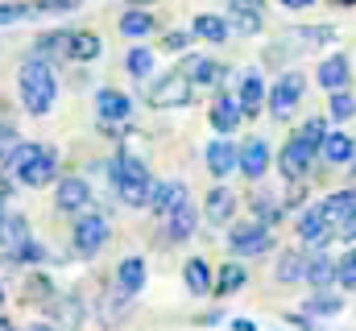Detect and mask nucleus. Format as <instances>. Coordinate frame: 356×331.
<instances>
[{
  "label": "nucleus",
  "instance_id": "nucleus-1",
  "mask_svg": "<svg viewBox=\"0 0 356 331\" xmlns=\"http://www.w3.org/2000/svg\"><path fill=\"white\" fill-rule=\"evenodd\" d=\"M21 99H25V112L29 116H46L58 99V79H54V67L38 63V58H25L21 67Z\"/></svg>",
  "mask_w": 356,
  "mask_h": 331
},
{
  "label": "nucleus",
  "instance_id": "nucleus-2",
  "mask_svg": "<svg viewBox=\"0 0 356 331\" xmlns=\"http://www.w3.org/2000/svg\"><path fill=\"white\" fill-rule=\"evenodd\" d=\"M4 170H13L17 182H25V186H46V182L58 178V158H54V150H46V145H25V141H21Z\"/></svg>",
  "mask_w": 356,
  "mask_h": 331
},
{
  "label": "nucleus",
  "instance_id": "nucleus-3",
  "mask_svg": "<svg viewBox=\"0 0 356 331\" xmlns=\"http://www.w3.org/2000/svg\"><path fill=\"white\" fill-rule=\"evenodd\" d=\"M112 182H116L120 203H129V207H145V203H149L154 178H149L145 162H137V158H116V162H112Z\"/></svg>",
  "mask_w": 356,
  "mask_h": 331
},
{
  "label": "nucleus",
  "instance_id": "nucleus-4",
  "mask_svg": "<svg viewBox=\"0 0 356 331\" xmlns=\"http://www.w3.org/2000/svg\"><path fill=\"white\" fill-rule=\"evenodd\" d=\"M302 87H307V79H302L298 71H286L282 79L273 83V91H269V112H273L277 120H286V116L298 108V99H302Z\"/></svg>",
  "mask_w": 356,
  "mask_h": 331
},
{
  "label": "nucleus",
  "instance_id": "nucleus-5",
  "mask_svg": "<svg viewBox=\"0 0 356 331\" xmlns=\"http://www.w3.org/2000/svg\"><path fill=\"white\" fill-rule=\"evenodd\" d=\"M228 248L241 252V257H257V252H269L273 248V232L266 224H241L228 232Z\"/></svg>",
  "mask_w": 356,
  "mask_h": 331
},
{
  "label": "nucleus",
  "instance_id": "nucleus-6",
  "mask_svg": "<svg viewBox=\"0 0 356 331\" xmlns=\"http://www.w3.org/2000/svg\"><path fill=\"white\" fill-rule=\"evenodd\" d=\"M149 104L154 108H182V104H191V83L182 71H170L166 79H158L149 87Z\"/></svg>",
  "mask_w": 356,
  "mask_h": 331
},
{
  "label": "nucleus",
  "instance_id": "nucleus-7",
  "mask_svg": "<svg viewBox=\"0 0 356 331\" xmlns=\"http://www.w3.org/2000/svg\"><path fill=\"white\" fill-rule=\"evenodd\" d=\"M71 245H75V252H83V257H95L99 248L108 245V220L104 216H83L75 224V232H71Z\"/></svg>",
  "mask_w": 356,
  "mask_h": 331
},
{
  "label": "nucleus",
  "instance_id": "nucleus-8",
  "mask_svg": "<svg viewBox=\"0 0 356 331\" xmlns=\"http://www.w3.org/2000/svg\"><path fill=\"white\" fill-rule=\"evenodd\" d=\"M319 216L332 224V232H340L344 224H353L356 220V191H336V195H327V199L319 203Z\"/></svg>",
  "mask_w": 356,
  "mask_h": 331
},
{
  "label": "nucleus",
  "instance_id": "nucleus-9",
  "mask_svg": "<svg viewBox=\"0 0 356 331\" xmlns=\"http://www.w3.org/2000/svg\"><path fill=\"white\" fill-rule=\"evenodd\" d=\"M50 315H54V331H83V298L79 294H58L54 302H50Z\"/></svg>",
  "mask_w": 356,
  "mask_h": 331
},
{
  "label": "nucleus",
  "instance_id": "nucleus-10",
  "mask_svg": "<svg viewBox=\"0 0 356 331\" xmlns=\"http://www.w3.org/2000/svg\"><path fill=\"white\" fill-rule=\"evenodd\" d=\"M236 170H241L245 178H261L269 170V145L261 137H253L245 150H236Z\"/></svg>",
  "mask_w": 356,
  "mask_h": 331
},
{
  "label": "nucleus",
  "instance_id": "nucleus-11",
  "mask_svg": "<svg viewBox=\"0 0 356 331\" xmlns=\"http://www.w3.org/2000/svg\"><path fill=\"white\" fill-rule=\"evenodd\" d=\"M29 241V224H25V216H17V211H4L0 216V252H17V248Z\"/></svg>",
  "mask_w": 356,
  "mask_h": 331
},
{
  "label": "nucleus",
  "instance_id": "nucleus-12",
  "mask_svg": "<svg viewBox=\"0 0 356 331\" xmlns=\"http://www.w3.org/2000/svg\"><path fill=\"white\" fill-rule=\"evenodd\" d=\"M95 112H99V120H124L133 112V99L124 91H116V87H104L95 95Z\"/></svg>",
  "mask_w": 356,
  "mask_h": 331
},
{
  "label": "nucleus",
  "instance_id": "nucleus-13",
  "mask_svg": "<svg viewBox=\"0 0 356 331\" xmlns=\"http://www.w3.org/2000/svg\"><path fill=\"white\" fill-rule=\"evenodd\" d=\"M186 203V186L182 182H154V191H149V207L158 211V216H170L175 207Z\"/></svg>",
  "mask_w": 356,
  "mask_h": 331
},
{
  "label": "nucleus",
  "instance_id": "nucleus-14",
  "mask_svg": "<svg viewBox=\"0 0 356 331\" xmlns=\"http://www.w3.org/2000/svg\"><path fill=\"white\" fill-rule=\"evenodd\" d=\"M91 203V186L83 178H63L58 182V211H83Z\"/></svg>",
  "mask_w": 356,
  "mask_h": 331
},
{
  "label": "nucleus",
  "instance_id": "nucleus-15",
  "mask_svg": "<svg viewBox=\"0 0 356 331\" xmlns=\"http://www.w3.org/2000/svg\"><path fill=\"white\" fill-rule=\"evenodd\" d=\"M336 232H332V224L319 216V207H311V211H302V220H298V241L302 245H323V241H332Z\"/></svg>",
  "mask_w": 356,
  "mask_h": 331
},
{
  "label": "nucleus",
  "instance_id": "nucleus-16",
  "mask_svg": "<svg viewBox=\"0 0 356 331\" xmlns=\"http://www.w3.org/2000/svg\"><path fill=\"white\" fill-rule=\"evenodd\" d=\"M116 282H120V294H141V286H145V261L141 257H124L120 265H116Z\"/></svg>",
  "mask_w": 356,
  "mask_h": 331
},
{
  "label": "nucleus",
  "instance_id": "nucleus-17",
  "mask_svg": "<svg viewBox=\"0 0 356 331\" xmlns=\"http://www.w3.org/2000/svg\"><path fill=\"white\" fill-rule=\"evenodd\" d=\"M104 54V46H99V38L88 33V29H75L71 38H67V58L71 63H91V58H99Z\"/></svg>",
  "mask_w": 356,
  "mask_h": 331
},
{
  "label": "nucleus",
  "instance_id": "nucleus-18",
  "mask_svg": "<svg viewBox=\"0 0 356 331\" xmlns=\"http://www.w3.org/2000/svg\"><path fill=\"white\" fill-rule=\"evenodd\" d=\"M311 162H315V154L302 141H286V150H282V174L286 178H302L311 170Z\"/></svg>",
  "mask_w": 356,
  "mask_h": 331
},
{
  "label": "nucleus",
  "instance_id": "nucleus-19",
  "mask_svg": "<svg viewBox=\"0 0 356 331\" xmlns=\"http://www.w3.org/2000/svg\"><path fill=\"white\" fill-rule=\"evenodd\" d=\"M67 38H71V33H42L29 58H38V63H46V67H50V63H67Z\"/></svg>",
  "mask_w": 356,
  "mask_h": 331
},
{
  "label": "nucleus",
  "instance_id": "nucleus-20",
  "mask_svg": "<svg viewBox=\"0 0 356 331\" xmlns=\"http://www.w3.org/2000/svg\"><path fill=\"white\" fill-rule=\"evenodd\" d=\"M236 124H241L236 99L232 95H216V104H211V129L216 133H236Z\"/></svg>",
  "mask_w": 356,
  "mask_h": 331
},
{
  "label": "nucleus",
  "instance_id": "nucleus-21",
  "mask_svg": "<svg viewBox=\"0 0 356 331\" xmlns=\"http://www.w3.org/2000/svg\"><path fill=\"white\" fill-rule=\"evenodd\" d=\"M232 211H236V195L224 191V186H216V191L207 195V203H203V216H207L211 224H228Z\"/></svg>",
  "mask_w": 356,
  "mask_h": 331
},
{
  "label": "nucleus",
  "instance_id": "nucleus-22",
  "mask_svg": "<svg viewBox=\"0 0 356 331\" xmlns=\"http://www.w3.org/2000/svg\"><path fill=\"white\" fill-rule=\"evenodd\" d=\"M207 170H211L216 178L232 174V170H236V145H232V141H224V137H220V141H211V145H207Z\"/></svg>",
  "mask_w": 356,
  "mask_h": 331
},
{
  "label": "nucleus",
  "instance_id": "nucleus-23",
  "mask_svg": "<svg viewBox=\"0 0 356 331\" xmlns=\"http://www.w3.org/2000/svg\"><path fill=\"white\" fill-rule=\"evenodd\" d=\"M195 224H199V216H195L191 203H182V207H175V211L166 216V232H170V241H191V236H195Z\"/></svg>",
  "mask_w": 356,
  "mask_h": 331
},
{
  "label": "nucleus",
  "instance_id": "nucleus-24",
  "mask_svg": "<svg viewBox=\"0 0 356 331\" xmlns=\"http://www.w3.org/2000/svg\"><path fill=\"white\" fill-rule=\"evenodd\" d=\"M261 104H266V83H261V75H245V83H241V116H257L261 112Z\"/></svg>",
  "mask_w": 356,
  "mask_h": 331
},
{
  "label": "nucleus",
  "instance_id": "nucleus-25",
  "mask_svg": "<svg viewBox=\"0 0 356 331\" xmlns=\"http://www.w3.org/2000/svg\"><path fill=\"white\" fill-rule=\"evenodd\" d=\"M319 83H323L327 91H344V87H348V58H344V54L323 58V63H319Z\"/></svg>",
  "mask_w": 356,
  "mask_h": 331
},
{
  "label": "nucleus",
  "instance_id": "nucleus-26",
  "mask_svg": "<svg viewBox=\"0 0 356 331\" xmlns=\"http://www.w3.org/2000/svg\"><path fill=\"white\" fill-rule=\"evenodd\" d=\"M182 277H186V290H191L195 298H203V294L211 290V269H207V261H199V257H191V261L182 265Z\"/></svg>",
  "mask_w": 356,
  "mask_h": 331
},
{
  "label": "nucleus",
  "instance_id": "nucleus-27",
  "mask_svg": "<svg viewBox=\"0 0 356 331\" xmlns=\"http://www.w3.org/2000/svg\"><path fill=\"white\" fill-rule=\"evenodd\" d=\"M323 158L332 166H344V162H353L356 158V145H353V137L348 133H327V141H323Z\"/></svg>",
  "mask_w": 356,
  "mask_h": 331
},
{
  "label": "nucleus",
  "instance_id": "nucleus-28",
  "mask_svg": "<svg viewBox=\"0 0 356 331\" xmlns=\"http://www.w3.org/2000/svg\"><path fill=\"white\" fill-rule=\"evenodd\" d=\"M199 38H207V42H224L232 29H228V17H216V13H199L195 17V25H191Z\"/></svg>",
  "mask_w": 356,
  "mask_h": 331
},
{
  "label": "nucleus",
  "instance_id": "nucleus-29",
  "mask_svg": "<svg viewBox=\"0 0 356 331\" xmlns=\"http://www.w3.org/2000/svg\"><path fill=\"white\" fill-rule=\"evenodd\" d=\"M182 75H186V83L195 87V83H216V79H224V67H220V63H211V58H191Z\"/></svg>",
  "mask_w": 356,
  "mask_h": 331
},
{
  "label": "nucleus",
  "instance_id": "nucleus-30",
  "mask_svg": "<svg viewBox=\"0 0 356 331\" xmlns=\"http://www.w3.org/2000/svg\"><path fill=\"white\" fill-rule=\"evenodd\" d=\"M120 33H124V38H145V33H154V17H149L145 8H129V13L120 17Z\"/></svg>",
  "mask_w": 356,
  "mask_h": 331
},
{
  "label": "nucleus",
  "instance_id": "nucleus-31",
  "mask_svg": "<svg viewBox=\"0 0 356 331\" xmlns=\"http://www.w3.org/2000/svg\"><path fill=\"white\" fill-rule=\"evenodd\" d=\"M294 141H302V145H307L311 154H319V150H323V141H327V120L311 116V120H307V124L298 129V137H294Z\"/></svg>",
  "mask_w": 356,
  "mask_h": 331
},
{
  "label": "nucleus",
  "instance_id": "nucleus-32",
  "mask_svg": "<svg viewBox=\"0 0 356 331\" xmlns=\"http://www.w3.org/2000/svg\"><path fill=\"white\" fill-rule=\"evenodd\" d=\"M302 282H311V286H327V282H336V261H332V257H311Z\"/></svg>",
  "mask_w": 356,
  "mask_h": 331
},
{
  "label": "nucleus",
  "instance_id": "nucleus-33",
  "mask_svg": "<svg viewBox=\"0 0 356 331\" xmlns=\"http://www.w3.org/2000/svg\"><path fill=\"white\" fill-rule=\"evenodd\" d=\"M302 273H307V257H302V252H282V261H277V282H302Z\"/></svg>",
  "mask_w": 356,
  "mask_h": 331
},
{
  "label": "nucleus",
  "instance_id": "nucleus-34",
  "mask_svg": "<svg viewBox=\"0 0 356 331\" xmlns=\"http://www.w3.org/2000/svg\"><path fill=\"white\" fill-rule=\"evenodd\" d=\"M25 294H29V302H42V307H50V302L58 298V290L50 286V277H46V273H33V277L25 282Z\"/></svg>",
  "mask_w": 356,
  "mask_h": 331
},
{
  "label": "nucleus",
  "instance_id": "nucleus-35",
  "mask_svg": "<svg viewBox=\"0 0 356 331\" xmlns=\"http://www.w3.org/2000/svg\"><path fill=\"white\" fill-rule=\"evenodd\" d=\"M245 277H249V273H245V265H224V269H220V282H216V294L224 298V294L241 290V286H245Z\"/></svg>",
  "mask_w": 356,
  "mask_h": 331
},
{
  "label": "nucleus",
  "instance_id": "nucleus-36",
  "mask_svg": "<svg viewBox=\"0 0 356 331\" xmlns=\"http://www.w3.org/2000/svg\"><path fill=\"white\" fill-rule=\"evenodd\" d=\"M124 71H129L133 79H145V75L154 71V54H149V50H141V46H137V50H129V58H124Z\"/></svg>",
  "mask_w": 356,
  "mask_h": 331
},
{
  "label": "nucleus",
  "instance_id": "nucleus-37",
  "mask_svg": "<svg viewBox=\"0 0 356 331\" xmlns=\"http://www.w3.org/2000/svg\"><path fill=\"white\" fill-rule=\"evenodd\" d=\"M340 307H344V298H336V294L319 290V294L307 302V315H340Z\"/></svg>",
  "mask_w": 356,
  "mask_h": 331
},
{
  "label": "nucleus",
  "instance_id": "nucleus-38",
  "mask_svg": "<svg viewBox=\"0 0 356 331\" xmlns=\"http://www.w3.org/2000/svg\"><path fill=\"white\" fill-rule=\"evenodd\" d=\"M21 137H17V124L13 120H0V166H8V158L17 154Z\"/></svg>",
  "mask_w": 356,
  "mask_h": 331
},
{
  "label": "nucleus",
  "instance_id": "nucleus-39",
  "mask_svg": "<svg viewBox=\"0 0 356 331\" xmlns=\"http://www.w3.org/2000/svg\"><path fill=\"white\" fill-rule=\"evenodd\" d=\"M356 116V99L348 91H332V120H353Z\"/></svg>",
  "mask_w": 356,
  "mask_h": 331
},
{
  "label": "nucleus",
  "instance_id": "nucleus-40",
  "mask_svg": "<svg viewBox=\"0 0 356 331\" xmlns=\"http://www.w3.org/2000/svg\"><path fill=\"white\" fill-rule=\"evenodd\" d=\"M228 29H236V33H261V17L257 13H232V21H228Z\"/></svg>",
  "mask_w": 356,
  "mask_h": 331
},
{
  "label": "nucleus",
  "instance_id": "nucleus-41",
  "mask_svg": "<svg viewBox=\"0 0 356 331\" xmlns=\"http://www.w3.org/2000/svg\"><path fill=\"white\" fill-rule=\"evenodd\" d=\"M336 282L344 290H356V252H348L344 261H336Z\"/></svg>",
  "mask_w": 356,
  "mask_h": 331
},
{
  "label": "nucleus",
  "instance_id": "nucleus-42",
  "mask_svg": "<svg viewBox=\"0 0 356 331\" xmlns=\"http://www.w3.org/2000/svg\"><path fill=\"white\" fill-rule=\"evenodd\" d=\"M253 211H257V216H261V220H257V224H273V220H277V211H282V207H277V203H273V195H257V199H253Z\"/></svg>",
  "mask_w": 356,
  "mask_h": 331
},
{
  "label": "nucleus",
  "instance_id": "nucleus-43",
  "mask_svg": "<svg viewBox=\"0 0 356 331\" xmlns=\"http://www.w3.org/2000/svg\"><path fill=\"white\" fill-rule=\"evenodd\" d=\"M25 17H33V4H0V25L25 21Z\"/></svg>",
  "mask_w": 356,
  "mask_h": 331
},
{
  "label": "nucleus",
  "instance_id": "nucleus-44",
  "mask_svg": "<svg viewBox=\"0 0 356 331\" xmlns=\"http://www.w3.org/2000/svg\"><path fill=\"white\" fill-rule=\"evenodd\" d=\"M13 257H17V261H29V265H42V257H46V248H42L38 241H33V236H29V241H25V245L17 248Z\"/></svg>",
  "mask_w": 356,
  "mask_h": 331
},
{
  "label": "nucleus",
  "instance_id": "nucleus-45",
  "mask_svg": "<svg viewBox=\"0 0 356 331\" xmlns=\"http://www.w3.org/2000/svg\"><path fill=\"white\" fill-rule=\"evenodd\" d=\"M71 8H79V0H38L33 4V13H71Z\"/></svg>",
  "mask_w": 356,
  "mask_h": 331
},
{
  "label": "nucleus",
  "instance_id": "nucleus-46",
  "mask_svg": "<svg viewBox=\"0 0 356 331\" xmlns=\"http://www.w3.org/2000/svg\"><path fill=\"white\" fill-rule=\"evenodd\" d=\"M191 38H195V33H182V29H178V33H166V38H162V46H166V50H186Z\"/></svg>",
  "mask_w": 356,
  "mask_h": 331
},
{
  "label": "nucleus",
  "instance_id": "nucleus-47",
  "mask_svg": "<svg viewBox=\"0 0 356 331\" xmlns=\"http://www.w3.org/2000/svg\"><path fill=\"white\" fill-rule=\"evenodd\" d=\"M232 4V13H257L261 17V0H228Z\"/></svg>",
  "mask_w": 356,
  "mask_h": 331
},
{
  "label": "nucleus",
  "instance_id": "nucleus-48",
  "mask_svg": "<svg viewBox=\"0 0 356 331\" xmlns=\"http://www.w3.org/2000/svg\"><path fill=\"white\" fill-rule=\"evenodd\" d=\"M232 331H257L253 319H232Z\"/></svg>",
  "mask_w": 356,
  "mask_h": 331
},
{
  "label": "nucleus",
  "instance_id": "nucleus-49",
  "mask_svg": "<svg viewBox=\"0 0 356 331\" xmlns=\"http://www.w3.org/2000/svg\"><path fill=\"white\" fill-rule=\"evenodd\" d=\"M336 236H344V241H356V220H353V224H344V228H340Z\"/></svg>",
  "mask_w": 356,
  "mask_h": 331
},
{
  "label": "nucleus",
  "instance_id": "nucleus-50",
  "mask_svg": "<svg viewBox=\"0 0 356 331\" xmlns=\"http://www.w3.org/2000/svg\"><path fill=\"white\" fill-rule=\"evenodd\" d=\"M286 8H307V4H315V0H282Z\"/></svg>",
  "mask_w": 356,
  "mask_h": 331
},
{
  "label": "nucleus",
  "instance_id": "nucleus-51",
  "mask_svg": "<svg viewBox=\"0 0 356 331\" xmlns=\"http://www.w3.org/2000/svg\"><path fill=\"white\" fill-rule=\"evenodd\" d=\"M25 331H54V328H50V323H29Z\"/></svg>",
  "mask_w": 356,
  "mask_h": 331
},
{
  "label": "nucleus",
  "instance_id": "nucleus-52",
  "mask_svg": "<svg viewBox=\"0 0 356 331\" xmlns=\"http://www.w3.org/2000/svg\"><path fill=\"white\" fill-rule=\"evenodd\" d=\"M0 331H13V323H8V319H4V315H0Z\"/></svg>",
  "mask_w": 356,
  "mask_h": 331
},
{
  "label": "nucleus",
  "instance_id": "nucleus-53",
  "mask_svg": "<svg viewBox=\"0 0 356 331\" xmlns=\"http://www.w3.org/2000/svg\"><path fill=\"white\" fill-rule=\"evenodd\" d=\"M336 4H356V0H336Z\"/></svg>",
  "mask_w": 356,
  "mask_h": 331
},
{
  "label": "nucleus",
  "instance_id": "nucleus-54",
  "mask_svg": "<svg viewBox=\"0 0 356 331\" xmlns=\"http://www.w3.org/2000/svg\"><path fill=\"white\" fill-rule=\"evenodd\" d=\"M0 302H4V290H0Z\"/></svg>",
  "mask_w": 356,
  "mask_h": 331
}]
</instances>
